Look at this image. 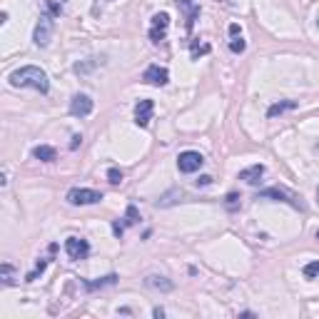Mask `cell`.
<instances>
[{
  "label": "cell",
  "instance_id": "obj_1",
  "mask_svg": "<svg viewBox=\"0 0 319 319\" xmlns=\"http://www.w3.org/2000/svg\"><path fill=\"white\" fill-rule=\"evenodd\" d=\"M8 82L13 85V88H33V90H38V93H48L50 90V80H48V73L38 68V65H23L18 70H13L10 75H8Z\"/></svg>",
  "mask_w": 319,
  "mask_h": 319
},
{
  "label": "cell",
  "instance_id": "obj_2",
  "mask_svg": "<svg viewBox=\"0 0 319 319\" xmlns=\"http://www.w3.org/2000/svg\"><path fill=\"white\" fill-rule=\"evenodd\" d=\"M257 200L287 202L289 207H294V209H302V212H304V202H302V197H297L294 192H289V189H284V187H267V189H262V192L257 195Z\"/></svg>",
  "mask_w": 319,
  "mask_h": 319
},
{
  "label": "cell",
  "instance_id": "obj_3",
  "mask_svg": "<svg viewBox=\"0 0 319 319\" xmlns=\"http://www.w3.org/2000/svg\"><path fill=\"white\" fill-rule=\"evenodd\" d=\"M53 33H55L53 15L42 13L40 20H38V25H35V30H33V42H35L38 48H48V45H50V40H53Z\"/></svg>",
  "mask_w": 319,
  "mask_h": 319
},
{
  "label": "cell",
  "instance_id": "obj_4",
  "mask_svg": "<svg viewBox=\"0 0 319 319\" xmlns=\"http://www.w3.org/2000/svg\"><path fill=\"white\" fill-rule=\"evenodd\" d=\"M70 205H95V202H100L102 200V192H97V189H90V187H73L68 192V197H65Z\"/></svg>",
  "mask_w": 319,
  "mask_h": 319
},
{
  "label": "cell",
  "instance_id": "obj_5",
  "mask_svg": "<svg viewBox=\"0 0 319 319\" xmlns=\"http://www.w3.org/2000/svg\"><path fill=\"white\" fill-rule=\"evenodd\" d=\"M202 165H205V157L197 150H185L177 155V169H180L182 175H192V172H197Z\"/></svg>",
  "mask_w": 319,
  "mask_h": 319
},
{
  "label": "cell",
  "instance_id": "obj_6",
  "mask_svg": "<svg viewBox=\"0 0 319 319\" xmlns=\"http://www.w3.org/2000/svg\"><path fill=\"white\" fill-rule=\"evenodd\" d=\"M65 252L73 262H80V260H88L90 254V244L88 240H80V237H68L65 240Z\"/></svg>",
  "mask_w": 319,
  "mask_h": 319
},
{
  "label": "cell",
  "instance_id": "obj_7",
  "mask_svg": "<svg viewBox=\"0 0 319 319\" xmlns=\"http://www.w3.org/2000/svg\"><path fill=\"white\" fill-rule=\"evenodd\" d=\"M93 108H95L93 97L85 93L73 95V100H70V115L73 117H88V115L93 113Z\"/></svg>",
  "mask_w": 319,
  "mask_h": 319
},
{
  "label": "cell",
  "instance_id": "obj_8",
  "mask_svg": "<svg viewBox=\"0 0 319 319\" xmlns=\"http://www.w3.org/2000/svg\"><path fill=\"white\" fill-rule=\"evenodd\" d=\"M142 80H145L147 85H155V88H165L169 82V70L162 68V65H150V68H145Z\"/></svg>",
  "mask_w": 319,
  "mask_h": 319
},
{
  "label": "cell",
  "instance_id": "obj_9",
  "mask_svg": "<svg viewBox=\"0 0 319 319\" xmlns=\"http://www.w3.org/2000/svg\"><path fill=\"white\" fill-rule=\"evenodd\" d=\"M167 28H169V15L165 13V10H162V13H157V15L152 18V25H150V40L155 42V45L165 40Z\"/></svg>",
  "mask_w": 319,
  "mask_h": 319
},
{
  "label": "cell",
  "instance_id": "obj_10",
  "mask_svg": "<svg viewBox=\"0 0 319 319\" xmlns=\"http://www.w3.org/2000/svg\"><path fill=\"white\" fill-rule=\"evenodd\" d=\"M152 113H155V102L152 100H140L135 105V122H137V127H147L152 120Z\"/></svg>",
  "mask_w": 319,
  "mask_h": 319
},
{
  "label": "cell",
  "instance_id": "obj_11",
  "mask_svg": "<svg viewBox=\"0 0 319 319\" xmlns=\"http://www.w3.org/2000/svg\"><path fill=\"white\" fill-rule=\"evenodd\" d=\"M177 3V8L185 13V28L192 30V25H195V20L200 18V5H195L192 0H175Z\"/></svg>",
  "mask_w": 319,
  "mask_h": 319
},
{
  "label": "cell",
  "instance_id": "obj_12",
  "mask_svg": "<svg viewBox=\"0 0 319 319\" xmlns=\"http://www.w3.org/2000/svg\"><path fill=\"white\" fill-rule=\"evenodd\" d=\"M145 284H147L150 289H157V292H172V289H175V282L167 280V277H162V274H147V277H145Z\"/></svg>",
  "mask_w": 319,
  "mask_h": 319
},
{
  "label": "cell",
  "instance_id": "obj_13",
  "mask_svg": "<svg viewBox=\"0 0 319 319\" xmlns=\"http://www.w3.org/2000/svg\"><path fill=\"white\" fill-rule=\"evenodd\" d=\"M262 175H264V165H252V167H244L240 169V180H244V182H249V185H257L260 180H262Z\"/></svg>",
  "mask_w": 319,
  "mask_h": 319
},
{
  "label": "cell",
  "instance_id": "obj_14",
  "mask_svg": "<svg viewBox=\"0 0 319 319\" xmlns=\"http://www.w3.org/2000/svg\"><path fill=\"white\" fill-rule=\"evenodd\" d=\"M33 157L40 160V162H55L57 152H55V147H50V145H38V147L33 150Z\"/></svg>",
  "mask_w": 319,
  "mask_h": 319
},
{
  "label": "cell",
  "instance_id": "obj_15",
  "mask_svg": "<svg viewBox=\"0 0 319 319\" xmlns=\"http://www.w3.org/2000/svg\"><path fill=\"white\" fill-rule=\"evenodd\" d=\"M297 108V100H282V102H274V105H269V110H267V117H277L282 113H289V110H294Z\"/></svg>",
  "mask_w": 319,
  "mask_h": 319
},
{
  "label": "cell",
  "instance_id": "obj_16",
  "mask_svg": "<svg viewBox=\"0 0 319 319\" xmlns=\"http://www.w3.org/2000/svg\"><path fill=\"white\" fill-rule=\"evenodd\" d=\"M115 282H117V274H108V277H100V280H85V289H90V292H95V289H102V287H113Z\"/></svg>",
  "mask_w": 319,
  "mask_h": 319
},
{
  "label": "cell",
  "instance_id": "obj_17",
  "mask_svg": "<svg viewBox=\"0 0 319 319\" xmlns=\"http://www.w3.org/2000/svg\"><path fill=\"white\" fill-rule=\"evenodd\" d=\"M0 280H3L5 287H13V284H15V267H13L10 262L0 264Z\"/></svg>",
  "mask_w": 319,
  "mask_h": 319
},
{
  "label": "cell",
  "instance_id": "obj_18",
  "mask_svg": "<svg viewBox=\"0 0 319 319\" xmlns=\"http://www.w3.org/2000/svg\"><path fill=\"white\" fill-rule=\"evenodd\" d=\"M65 10V3L62 0H45V13L53 15V18H60Z\"/></svg>",
  "mask_w": 319,
  "mask_h": 319
},
{
  "label": "cell",
  "instance_id": "obj_19",
  "mask_svg": "<svg viewBox=\"0 0 319 319\" xmlns=\"http://www.w3.org/2000/svg\"><path fill=\"white\" fill-rule=\"evenodd\" d=\"M137 222H140V212H137V207L127 205V209H125V225H137Z\"/></svg>",
  "mask_w": 319,
  "mask_h": 319
},
{
  "label": "cell",
  "instance_id": "obj_20",
  "mask_svg": "<svg viewBox=\"0 0 319 319\" xmlns=\"http://www.w3.org/2000/svg\"><path fill=\"white\" fill-rule=\"evenodd\" d=\"M229 50H232L235 55H242L244 50H247V42L242 40V35H240V38H232V40H229Z\"/></svg>",
  "mask_w": 319,
  "mask_h": 319
},
{
  "label": "cell",
  "instance_id": "obj_21",
  "mask_svg": "<svg viewBox=\"0 0 319 319\" xmlns=\"http://www.w3.org/2000/svg\"><path fill=\"white\" fill-rule=\"evenodd\" d=\"M48 262H50V260H40V262H38V267H35V269H33V272H30V274L25 277V282H35V280H38L40 274L45 272V267H48Z\"/></svg>",
  "mask_w": 319,
  "mask_h": 319
},
{
  "label": "cell",
  "instance_id": "obj_22",
  "mask_svg": "<svg viewBox=\"0 0 319 319\" xmlns=\"http://www.w3.org/2000/svg\"><path fill=\"white\" fill-rule=\"evenodd\" d=\"M302 274H304L307 280H314V277H319V262H309V264H304Z\"/></svg>",
  "mask_w": 319,
  "mask_h": 319
},
{
  "label": "cell",
  "instance_id": "obj_23",
  "mask_svg": "<svg viewBox=\"0 0 319 319\" xmlns=\"http://www.w3.org/2000/svg\"><path fill=\"white\" fill-rule=\"evenodd\" d=\"M108 180H110V185H120V182L125 180V175H122V169L110 167L108 169Z\"/></svg>",
  "mask_w": 319,
  "mask_h": 319
},
{
  "label": "cell",
  "instance_id": "obj_24",
  "mask_svg": "<svg viewBox=\"0 0 319 319\" xmlns=\"http://www.w3.org/2000/svg\"><path fill=\"white\" fill-rule=\"evenodd\" d=\"M240 200H242V197H240L237 192H229V195H227V200H225L227 209H237V207H240Z\"/></svg>",
  "mask_w": 319,
  "mask_h": 319
},
{
  "label": "cell",
  "instance_id": "obj_25",
  "mask_svg": "<svg viewBox=\"0 0 319 319\" xmlns=\"http://www.w3.org/2000/svg\"><path fill=\"white\" fill-rule=\"evenodd\" d=\"M209 53V45H192V57H200V55H207Z\"/></svg>",
  "mask_w": 319,
  "mask_h": 319
},
{
  "label": "cell",
  "instance_id": "obj_26",
  "mask_svg": "<svg viewBox=\"0 0 319 319\" xmlns=\"http://www.w3.org/2000/svg\"><path fill=\"white\" fill-rule=\"evenodd\" d=\"M227 30H229V38H240V35H242V28H240L237 23H232Z\"/></svg>",
  "mask_w": 319,
  "mask_h": 319
},
{
  "label": "cell",
  "instance_id": "obj_27",
  "mask_svg": "<svg viewBox=\"0 0 319 319\" xmlns=\"http://www.w3.org/2000/svg\"><path fill=\"white\" fill-rule=\"evenodd\" d=\"M113 232H115V237H122V232H125V225H120V222H113Z\"/></svg>",
  "mask_w": 319,
  "mask_h": 319
},
{
  "label": "cell",
  "instance_id": "obj_28",
  "mask_svg": "<svg viewBox=\"0 0 319 319\" xmlns=\"http://www.w3.org/2000/svg\"><path fill=\"white\" fill-rule=\"evenodd\" d=\"M197 185H200V187H207V185H212V177H209V175H202V177L197 180Z\"/></svg>",
  "mask_w": 319,
  "mask_h": 319
},
{
  "label": "cell",
  "instance_id": "obj_29",
  "mask_svg": "<svg viewBox=\"0 0 319 319\" xmlns=\"http://www.w3.org/2000/svg\"><path fill=\"white\" fill-rule=\"evenodd\" d=\"M80 142H82V137L75 135V137H73V142H70V150H77V145H80Z\"/></svg>",
  "mask_w": 319,
  "mask_h": 319
},
{
  "label": "cell",
  "instance_id": "obj_30",
  "mask_svg": "<svg viewBox=\"0 0 319 319\" xmlns=\"http://www.w3.org/2000/svg\"><path fill=\"white\" fill-rule=\"evenodd\" d=\"M152 314H155L157 319H162V317H165V309H162V307H155V309H152Z\"/></svg>",
  "mask_w": 319,
  "mask_h": 319
},
{
  "label": "cell",
  "instance_id": "obj_31",
  "mask_svg": "<svg viewBox=\"0 0 319 319\" xmlns=\"http://www.w3.org/2000/svg\"><path fill=\"white\" fill-rule=\"evenodd\" d=\"M317 200H319V189H317Z\"/></svg>",
  "mask_w": 319,
  "mask_h": 319
},
{
  "label": "cell",
  "instance_id": "obj_32",
  "mask_svg": "<svg viewBox=\"0 0 319 319\" xmlns=\"http://www.w3.org/2000/svg\"><path fill=\"white\" fill-rule=\"evenodd\" d=\"M317 240H319V229H317Z\"/></svg>",
  "mask_w": 319,
  "mask_h": 319
},
{
  "label": "cell",
  "instance_id": "obj_33",
  "mask_svg": "<svg viewBox=\"0 0 319 319\" xmlns=\"http://www.w3.org/2000/svg\"><path fill=\"white\" fill-rule=\"evenodd\" d=\"M317 28H319V18H317Z\"/></svg>",
  "mask_w": 319,
  "mask_h": 319
},
{
  "label": "cell",
  "instance_id": "obj_34",
  "mask_svg": "<svg viewBox=\"0 0 319 319\" xmlns=\"http://www.w3.org/2000/svg\"><path fill=\"white\" fill-rule=\"evenodd\" d=\"M317 147H319V145H317Z\"/></svg>",
  "mask_w": 319,
  "mask_h": 319
}]
</instances>
